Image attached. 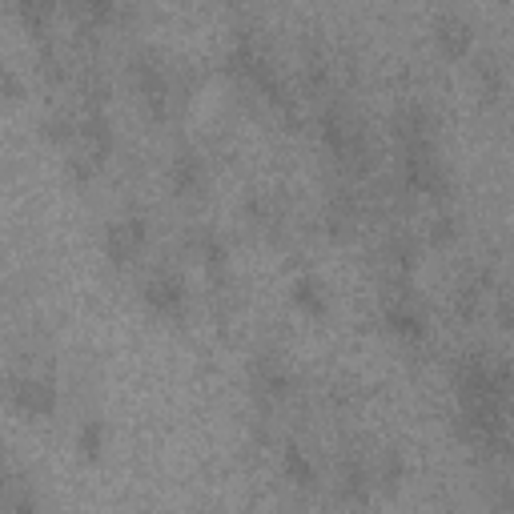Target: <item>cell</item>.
Here are the masks:
<instances>
[{
    "mask_svg": "<svg viewBox=\"0 0 514 514\" xmlns=\"http://www.w3.org/2000/svg\"><path fill=\"white\" fill-rule=\"evenodd\" d=\"M145 249V221L141 217H121L105 229V253L113 266H125Z\"/></svg>",
    "mask_w": 514,
    "mask_h": 514,
    "instance_id": "obj_1",
    "label": "cell"
},
{
    "mask_svg": "<svg viewBox=\"0 0 514 514\" xmlns=\"http://www.w3.org/2000/svg\"><path fill=\"white\" fill-rule=\"evenodd\" d=\"M145 306L153 314H161V318H181L185 314V282L177 274H169V270L153 274L145 282Z\"/></svg>",
    "mask_w": 514,
    "mask_h": 514,
    "instance_id": "obj_2",
    "label": "cell"
},
{
    "mask_svg": "<svg viewBox=\"0 0 514 514\" xmlns=\"http://www.w3.org/2000/svg\"><path fill=\"white\" fill-rule=\"evenodd\" d=\"M386 326H390L398 338H406V342H418V338L426 334V314H422V306H418L414 298H406V294H394V298L386 302Z\"/></svg>",
    "mask_w": 514,
    "mask_h": 514,
    "instance_id": "obj_3",
    "label": "cell"
},
{
    "mask_svg": "<svg viewBox=\"0 0 514 514\" xmlns=\"http://www.w3.org/2000/svg\"><path fill=\"white\" fill-rule=\"evenodd\" d=\"M13 398H17V406H21L25 414H33V418H45V414H53V410H57V386H53V378H49V374L21 378V382H17V390H13Z\"/></svg>",
    "mask_w": 514,
    "mask_h": 514,
    "instance_id": "obj_4",
    "label": "cell"
},
{
    "mask_svg": "<svg viewBox=\"0 0 514 514\" xmlns=\"http://www.w3.org/2000/svg\"><path fill=\"white\" fill-rule=\"evenodd\" d=\"M434 41H438V53L450 57V61H462V57L474 49V33H470V25H466L458 13H442V17H438Z\"/></svg>",
    "mask_w": 514,
    "mask_h": 514,
    "instance_id": "obj_5",
    "label": "cell"
},
{
    "mask_svg": "<svg viewBox=\"0 0 514 514\" xmlns=\"http://www.w3.org/2000/svg\"><path fill=\"white\" fill-rule=\"evenodd\" d=\"M137 89H141V97H145V105L153 109V113H165V105H169V81H165V73H161V65L157 61H137Z\"/></svg>",
    "mask_w": 514,
    "mask_h": 514,
    "instance_id": "obj_6",
    "label": "cell"
},
{
    "mask_svg": "<svg viewBox=\"0 0 514 514\" xmlns=\"http://www.w3.org/2000/svg\"><path fill=\"white\" fill-rule=\"evenodd\" d=\"M253 390L262 398H286L290 394V374L282 370V362L274 358H262L253 366Z\"/></svg>",
    "mask_w": 514,
    "mask_h": 514,
    "instance_id": "obj_7",
    "label": "cell"
},
{
    "mask_svg": "<svg viewBox=\"0 0 514 514\" xmlns=\"http://www.w3.org/2000/svg\"><path fill=\"white\" fill-rule=\"evenodd\" d=\"M173 185H177V193H201L205 189V161L193 149L177 153V161H173Z\"/></svg>",
    "mask_w": 514,
    "mask_h": 514,
    "instance_id": "obj_8",
    "label": "cell"
},
{
    "mask_svg": "<svg viewBox=\"0 0 514 514\" xmlns=\"http://www.w3.org/2000/svg\"><path fill=\"white\" fill-rule=\"evenodd\" d=\"M290 298H294V306H298L302 314H310V318H322V314H326V286H322L318 278H298L294 290H290Z\"/></svg>",
    "mask_w": 514,
    "mask_h": 514,
    "instance_id": "obj_9",
    "label": "cell"
},
{
    "mask_svg": "<svg viewBox=\"0 0 514 514\" xmlns=\"http://www.w3.org/2000/svg\"><path fill=\"white\" fill-rule=\"evenodd\" d=\"M77 450H81L89 462H97V458H101V450H105V426H101L97 418H89V422L81 426V434H77Z\"/></svg>",
    "mask_w": 514,
    "mask_h": 514,
    "instance_id": "obj_10",
    "label": "cell"
},
{
    "mask_svg": "<svg viewBox=\"0 0 514 514\" xmlns=\"http://www.w3.org/2000/svg\"><path fill=\"white\" fill-rule=\"evenodd\" d=\"M282 470H286V478H290L294 486H310V482H314V466H310V458H306L298 446H290V450H286Z\"/></svg>",
    "mask_w": 514,
    "mask_h": 514,
    "instance_id": "obj_11",
    "label": "cell"
},
{
    "mask_svg": "<svg viewBox=\"0 0 514 514\" xmlns=\"http://www.w3.org/2000/svg\"><path fill=\"white\" fill-rule=\"evenodd\" d=\"M478 93L486 97V101H498L502 97V69H498V61H478Z\"/></svg>",
    "mask_w": 514,
    "mask_h": 514,
    "instance_id": "obj_12",
    "label": "cell"
},
{
    "mask_svg": "<svg viewBox=\"0 0 514 514\" xmlns=\"http://www.w3.org/2000/svg\"><path fill=\"white\" fill-rule=\"evenodd\" d=\"M434 225H438V229H434V241H446V237H454V225H458V221H454V217H438Z\"/></svg>",
    "mask_w": 514,
    "mask_h": 514,
    "instance_id": "obj_13",
    "label": "cell"
}]
</instances>
